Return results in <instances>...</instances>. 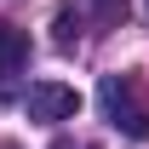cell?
I'll list each match as a JSON object with an SVG mask.
<instances>
[{
    "instance_id": "6da1fadb",
    "label": "cell",
    "mask_w": 149,
    "mask_h": 149,
    "mask_svg": "<svg viewBox=\"0 0 149 149\" xmlns=\"http://www.w3.org/2000/svg\"><path fill=\"white\" fill-rule=\"evenodd\" d=\"M97 103L109 115V126H120L126 138H149V103H143V92H138L132 74H103Z\"/></svg>"
},
{
    "instance_id": "7a4b0ae2",
    "label": "cell",
    "mask_w": 149,
    "mask_h": 149,
    "mask_svg": "<svg viewBox=\"0 0 149 149\" xmlns=\"http://www.w3.org/2000/svg\"><path fill=\"white\" fill-rule=\"evenodd\" d=\"M74 109H80V92L63 86V80H35L29 97H23V115L40 120V126H57V120H69Z\"/></svg>"
},
{
    "instance_id": "3957f363",
    "label": "cell",
    "mask_w": 149,
    "mask_h": 149,
    "mask_svg": "<svg viewBox=\"0 0 149 149\" xmlns=\"http://www.w3.org/2000/svg\"><path fill=\"white\" fill-rule=\"evenodd\" d=\"M63 12L80 29H115V23L126 17V0H63Z\"/></svg>"
},
{
    "instance_id": "277c9868",
    "label": "cell",
    "mask_w": 149,
    "mask_h": 149,
    "mask_svg": "<svg viewBox=\"0 0 149 149\" xmlns=\"http://www.w3.org/2000/svg\"><path fill=\"white\" fill-rule=\"evenodd\" d=\"M23 63H29V35H23L17 23L0 17V80H12Z\"/></svg>"
},
{
    "instance_id": "5b68a950",
    "label": "cell",
    "mask_w": 149,
    "mask_h": 149,
    "mask_svg": "<svg viewBox=\"0 0 149 149\" xmlns=\"http://www.w3.org/2000/svg\"><path fill=\"white\" fill-rule=\"evenodd\" d=\"M52 149H97V143H69V138H63V143H52Z\"/></svg>"
},
{
    "instance_id": "8992f818",
    "label": "cell",
    "mask_w": 149,
    "mask_h": 149,
    "mask_svg": "<svg viewBox=\"0 0 149 149\" xmlns=\"http://www.w3.org/2000/svg\"><path fill=\"white\" fill-rule=\"evenodd\" d=\"M0 149H17V143H0Z\"/></svg>"
}]
</instances>
